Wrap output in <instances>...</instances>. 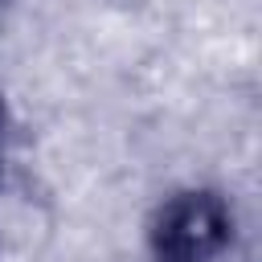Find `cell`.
<instances>
[{"instance_id": "cell-2", "label": "cell", "mask_w": 262, "mask_h": 262, "mask_svg": "<svg viewBox=\"0 0 262 262\" xmlns=\"http://www.w3.org/2000/svg\"><path fill=\"white\" fill-rule=\"evenodd\" d=\"M4 143H8V119H4V106H0V168H4Z\"/></svg>"}, {"instance_id": "cell-1", "label": "cell", "mask_w": 262, "mask_h": 262, "mask_svg": "<svg viewBox=\"0 0 262 262\" xmlns=\"http://www.w3.org/2000/svg\"><path fill=\"white\" fill-rule=\"evenodd\" d=\"M233 217L217 192H180L172 196L151 225L156 262H213L229 246Z\"/></svg>"}]
</instances>
